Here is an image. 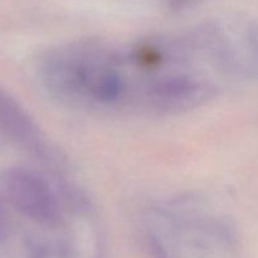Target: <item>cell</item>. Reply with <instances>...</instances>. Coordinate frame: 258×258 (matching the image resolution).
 <instances>
[{"instance_id": "obj_4", "label": "cell", "mask_w": 258, "mask_h": 258, "mask_svg": "<svg viewBox=\"0 0 258 258\" xmlns=\"http://www.w3.org/2000/svg\"><path fill=\"white\" fill-rule=\"evenodd\" d=\"M193 90L194 85L191 81L186 78H171L160 83L156 87V93L164 100H176L179 97H186Z\"/></svg>"}, {"instance_id": "obj_2", "label": "cell", "mask_w": 258, "mask_h": 258, "mask_svg": "<svg viewBox=\"0 0 258 258\" xmlns=\"http://www.w3.org/2000/svg\"><path fill=\"white\" fill-rule=\"evenodd\" d=\"M0 123L9 135L30 148L40 146L34 125L10 96L0 91Z\"/></svg>"}, {"instance_id": "obj_1", "label": "cell", "mask_w": 258, "mask_h": 258, "mask_svg": "<svg viewBox=\"0 0 258 258\" xmlns=\"http://www.w3.org/2000/svg\"><path fill=\"white\" fill-rule=\"evenodd\" d=\"M0 194L30 218L47 224L59 219V208L47 184L25 170H9L0 178Z\"/></svg>"}, {"instance_id": "obj_3", "label": "cell", "mask_w": 258, "mask_h": 258, "mask_svg": "<svg viewBox=\"0 0 258 258\" xmlns=\"http://www.w3.org/2000/svg\"><path fill=\"white\" fill-rule=\"evenodd\" d=\"M80 80L93 97L105 102L117 98L122 88L117 73L106 68H87L81 73Z\"/></svg>"}]
</instances>
